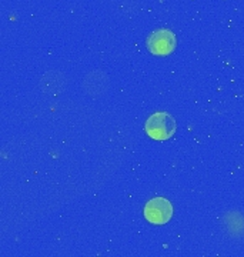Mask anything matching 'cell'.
<instances>
[{
  "label": "cell",
  "instance_id": "6da1fadb",
  "mask_svg": "<svg viewBox=\"0 0 244 257\" xmlns=\"http://www.w3.org/2000/svg\"><path fill=\"white\" fill-rule=\"evenodd\" d=\"M176 120L169 113H154L146 121V133L154 140H167L176 133Z\"/></svg>",
  "mask_w": 244,
  "mask_h": 257
},
{
  "label": "cell",
  "instance_id": "7a4b0ae2",
  "mask_svg": "<svg viewBox=\"0 0 244 257\" xmlns=\"http://www.w3.org/2000/svg\"><path fill=\"white\" fill-rule=\"evenodd\" d=\"M147 49L152 55L167 56L173 53L176 49L177 40L172 30L169 29H159L147 37Z\"/></svg>",
  "mask_w": 244,
  "mask_h": 257
},
{
  "label": "cell",
  "instance_id": "3957f363",
  "mask_svg": "<svg viewBox=\"0 0 244 257\" xmlns=\"http://www.w3.org/2000/svg\"><path fill=\"white\" fill-rule=\"evenodd\" d=\"M173 206L164 197H154L146 203L145 217L153 224H166L172 219Z\"/></svg>",
  "mask_w": 244,
  "mask_h": 257
},
{
  "label": "cell",
  "instance_id": "277c9868",
  "mask_svg": "<svg viewBox=\"0 0 244 257\" xmlns=\"http://www.w3.org/2000/svg\"><path fill=\"white\" fill-rule=\"evenodd\" d=\"M83 89L91 97H99L107 92L108 77L100 70H93L83 79Z\"/></svg>",
  "mask_w": 244,
  "mask_h": 257
},
{
  "label": "cell",
  "instance_id": "5b68a950",
  "mask_svg": "<svg viewBox=\"0 0 244 257\" xmlns=\"http://www.w3.org/2000/svg\"><path fill=\"white\" fill-rule=\"evenodd\" d=\"M64 76L57 72H49L46 73L42 79H40V87L45 93H52V94H57L64 89Z\"/></svg>",
  "mask_w": 244,
  "mask_h": 257
}]
</instances>
